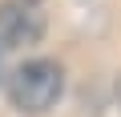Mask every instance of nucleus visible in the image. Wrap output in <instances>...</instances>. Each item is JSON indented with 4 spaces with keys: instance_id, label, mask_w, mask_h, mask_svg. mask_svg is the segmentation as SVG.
Here are the masks:
<instances>
[{
    "instance_id": "f257e3e1",
    "label": "nucleus",
    "mask_w": 121,
    "mask_h": 117,
    "mask_svg": "<svg viewBox=\"0 0 121 117\" xmlns=\"http://www.w3.org/2000/svg\"><path fill=\"white\" fill-rule=\"evenodd\" d=\"M65 89V73L52 61H28L8 77V97L20 113H48L60 101Z\"/></svg>"
},
{
    "instance_id": "f03ea898",
    "label": "nucleus",
    "mask_w": 121,
    "mask_h": 117,
    "mask_svg": "<svg viewBox=\"0 0 121 117\" xmlns=\"http://www.w3.org/2000/svg\"><path fill=\"white\" fill-rule=\"evenodd\" d=\"M44 36V4L40 0H4L0 4V44L24 48Z\"/></svg>"
}]
</instances>
